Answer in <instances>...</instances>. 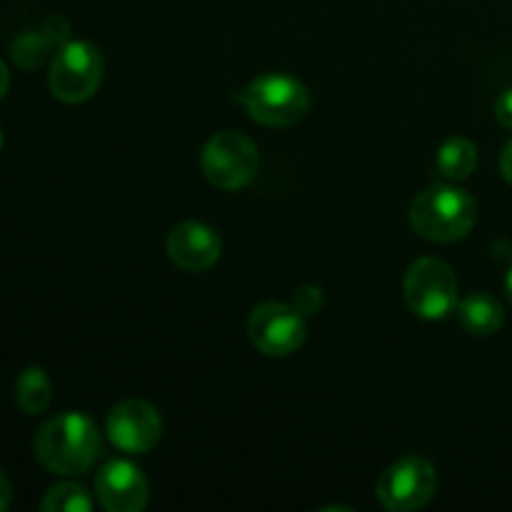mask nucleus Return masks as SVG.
<instances>
[{
	"label": "nucleus",
	"instance_id": "nucleus-12",
	"mask_svg": "<svg viewBox=\"0 0 512 512\" xmlns=\"http://www.w3.org/2000/svg\"><path fill=\"white\" fill-rule=\"evenodd\" d=\"M458 313L460 325L468 330L470 335H495L505 323L503 305L498 298H493L490 293H470L455 308Z\"/></svg>",
	"mask_w": 512,
	"mask_h": 512
},
{
	"label": "nucleus",
	"instance_id": "nucleus-24",
	"mask_svg": "<svg viewBox=\"0 0 512 512\" xmlns=\"http://www.w3.org/2000/svg\"><path fill=\"white\" fill-rule=\"evenodd\" d=\"M0 148H3V133H0Z\"/></svg>",
	"mask_w": 512,
	"mask_h": 512
},
{
	"label": "nucleus",
	"instance_id": "nucleus-16",
	"mask_svg": "<svg viewBox=\"0 0 512 512\" xmlns=\"http://www.w3.org/2000/svg\"><path fill=\"white\" fill-rule=\"evenodd\" d=\"M43 512H90L93 510V498L88 490L78 483H58L43 495L40 500Z\"/></svg>",
	"mask_w": 512,
	"mask_h": 512
},
{
	"label": "nucleus",
	"instance_id": "nucleus-8",
	"mask_svg": "<svg viewBox=\"0 0 512 512\" xmlns=\"http://www.w3.org/2000/svg\"><path fill=\"white\" fill-rule=\"evenodd\" d=\"M248 335L268 358H288L305 343L303 313L283 303H263L250 313Z\"/></svg>",
	"mask_w": 512,
	"mask_h": 512
},
{
	"label": "nucleus",
	"instance_id": "nucleus-7",
	"mask_svg": "<svg viewBox=\"0 0 512 512\" xmlns=\"http://www.w3.org/2000/svg\"><path fill=\"white\" fill-rule=\"evenodd\" d=\"M438 490V473L433 463L420 455H408L390 465L375 485L378 503L385 510L413 512L425 508Z\"/></svg>",
	"mask_w": 512,
	"mask_h": 512
},
{
	"label": "nucleus",
	"instance_id": "nucleus-3",
	"mask_svg": "<svg viewBox=\"0 0 512 512\" xmlns=\"http://www.w3.org/2000/svg\"><path fill=\"white\" fill-rule=\"evenodd\" d=\"M235 100L248 110L250 118L268 128H288L300 123L310 110V93L298 78L285 73H268L250 80Z\"/></svg>",
	"mask_w": 512,
	"mask_h": 512
},
{
	"label": "nucleus",
	"instance_id": "nucleus-21",
	"mask_svg": "<svg viewBox=\"0 0 512 512\" xmlns=\"http://www.w3.org/2000/svg\"><path fill=\"white\" fill-rule=\"evenodd\" d=\"M10 498H13V495H10V483H8V478H5L3 470H0V512L8 510Z\"/></svg>",
	"mask_w": 512,
	"mask_h": 512
},
{
	"label": "nucleus",
	"instance_id": "nucleus-5",
	"mask_svg": "<svg viewBox=\"0 0 512 512\" xmlns=\"http://www.w3.org/2000/svg\"><path fill=\"white\" fill-rule=\"evenodd\" d=\"M408 308L423 320H443L458 308V278L445 260L418 258L403 280Z\"/></svg>",
	"mask_w": 512,
	"mask_h": 512
},
{
	"label": "nucleus",
	"instance_id": "nucleus-23",
	"mask_svg": "<svg viewBox=\"0 0 512 512\" xmlns=\"http://www.w3.org/2000/svg\"><path fill=\"white\" fill-rule=\"evenodd\" d=\"M505 290H508V298H510V303H512V265H510L508 275H505Z\"/></svg>",
	"mask_w": 512,
	"mask_h": 512
},
{
	"label": "nucleus",
	"instance_id": "nucleus-19",
	"mask_svg": "<svg viewBox=\"0 0 512 512\" xmlns=\"http://www.w3.org/2000/svg\"><path fill=\"white\" fill-rule=\"evenodd\" d=\"M495 118H498L503 128L512 130V88L505 90L498 98V103H495Z\"/></svg>",
	"mask_w": 512,
	"mask_h": 512
},
{
	"label": "nucleus",
	"instance_id": "nucleus-6",
	"mask_svg": "<svg viewBox=\"0 0 512 512\" xmlns=\"http://www.w3.org/2000/svg\"><path fill=\"white\" fill-rule=\"evenodd\" d=\"M103 55L88 40H68L53 55L48 73L50 93L63 103H83L103 83Z\"/></svg>",
	"mask_w": 512,
	"mask_h": 512
},
{
	"label": "nucleus",
	"instance_id": "nucleus-13",
	"mask_svg": "<svg viewBox=\"0 0 512 512\" xmlns=\"http://www.w3.org/2000/svg\"><path fill=\"white\" fill-rule=\"evenodd\" d=\"M435 163L445 180L460 183V180H468L478 168V150L468 138H450L438 148Z\"/></svg>",
	"mask_w": 512,
	"mask_h": 512
},
{
	"label": "nucleus",
	"instance_id": "nucleus-22",
	"mask_svg": "<svg viewBox=\"0 0 512 512\" xmlns=\"http://www.w3.org/2000/svg\"><path fill=\"white\" fill-rule=\"evenodd\" d=\"M8 88H10V75H8V68H5V63L0 60V100L5 98Z\"/></svg>",
	"mask_w": 512,
	"mask_h": 512
},
{
	"label": "nucleus",
	"instance_id": "nucleus-1",
	"mask_svg": "<svg viewBox=\"0 0 512 512\" xmlns=\"http://www.w3.org/2000/svg\"><path fill=\"white\" fill-rule=\"evenodd\" d=\"M100 433L83 413H63L40 425L33 440L38 463L55 475H83L98 460Z\"/></svg>",
	"mask_w": 512,
	"mask_h": 512
},
{
	"label": "nucleus",
	"instance_id": "nucleus-10",
	"mask_svg": "<svg viewBox=\"0 0 512 512\" xmlns=\"http://www.w3.org/2000/svg\"><path fill=\"white\" fill-rule=\"evenodd\" d=\"M95 495L108 512H140L148 505L150 488L138 465L128 460H110L98 470Z\"/></svg>",
	"mask_w": 512,
	"mask_h": 512
},
{
	"label": "nucleus",
	"instance_id": "nucleus-18",
	"mask_svg": "<svg viewBox=\"0 0 512 512\" xmlns=\"http://www.w3.org/2000/svg\"><path fill=\"white\" fill-rule=\"evenodd\" d=\"M43 30L48 33V38L53 40L55 48H63L65 43H68V35H70V25L68 20L60 18V15H53V18L45 20Z\"/></svg>",
	"mask_w": 512,
	"mask_h": 512
},
{
	"label": "nucleus",
	"instance_id": "nucleus-9",
	"mask_svg": "<svg viewBox=\"0 0 512 512\" xmlns=\"http://www.w3.org/2000/svg\"><path fill=\"white\" fill-rule=\"evenodd\" d=\"M110 443L130 455H145L163 438V418L158 408L143 398H128L115 405L105 420Z\"/></svg>",
	"mask_w": 512,
	"mask_h": 512
},
{
	"label": "nucleus",
	"instance_id": "nucleus-11",
	"mask_svg": "<svg viewBox=\"0 0 512 512\" xmlns=\"http://www.w3.org/2000/svg\"><path fill=\"white\" fill-rule=\"evenodd\" d=\"M168 258L178 265L185 273H203V270L213 268L220 260V235L205 223H195V220H185V223L175 225L168 235Z\"/></svg>",
	"mask_w": 512,
	"mask_h": 512
},
{
	"label": "nucleus",
	"instance_id": "nucleus-17",
	"mask_svg": "<svg viewBox=\"0 0 512 512\" xmlns=\"http://www.w3.org/2000/svg\"><path fill=\"white\" fill-rule=\"evenodd\" d=\"M293 300H295L293 308L298 310V313L313 315L318 313L320 305H323V293H320V288H315V285H303V288L295 290Z\"/></svg>",
	"mask_w": 512,
	"mask_h": 512
},
{
	"label": "nucleus",
	"instance_id": "nucleus-14",
	"mask_svg": "<svg viewBox=\"0 0 512 512\" xmlns=\"http://www.w3.org/2000/svg\"><path fill=\"white\" fill-rule=\"evenodd\" d=\"M53 400V383L48 373L38 365H30L18 375L15 383V403L25 415H40Z\"/></svg>",
	"mask_w": 512,
	"mask_h": 512
},
{
	"label": "nucleus",
	"instance_id": "nucleus-2",
	"mask_svg": "<svg viewBox=\"0 0 512 512\" xmlns=\"http://www.w3.org/2000/svg\"><path fill=\"white\" fill-rule=\"evenodd\" d=\"M478 203L468 190L453 185H433L410 205V225L433 243H455L473 230Z\"/></svg>",
	"mask_w": 512,
	"mask_h": 512
},
{
	"label": "nucleus",
	"instance_id": "nucleus-20",
	"mask_svg": "<svg viewBox=\"0 0 512 512\" xmlns=\"http://www.w3.org/2000/svg\"><path fill=\"white\" fill-rule=\"evenodd\" d=\"M500 173H503V178L512 185V140L505 145L503 158H500Z\"/></svg>",
	"mask_w": 512,
	"mask_h": 512
},
{
	"label": "nucleus",
	"instance_id": "nucleus-4",
	"mask_svg": "<svg viewBox=\"0 0 512 512\" xmlns=\"http://www.w3.org/2000/svg\"><path fill=\"white\" fill-rule=\"evenodd\" d=\"M200 168L210 185L220 190L248 188L260 170V155L253 140L238 130H220L205 143Z\"/></svg>",
	"mask_w": 512,
	"mask_h": 512
},
{
	"label": "nucleus",
	"instance_id": "nucleus-15",
	"mask_svg": "<svg viewBox=\"0 0 512 512\" xmlns=\"http://www.w3.org/2000/svg\"><path fill=\"white\" fill-rule=\"evenodd\" d=\"M55 50V43L48 38L43 28L40 30H25L18 38L13 40V48H10V55H13L15 65L23 70H38L40 65L48 60V55Z\"/></svg>",
	"mask_w": 512,
	"mask_h": 512
}]
</instances>
